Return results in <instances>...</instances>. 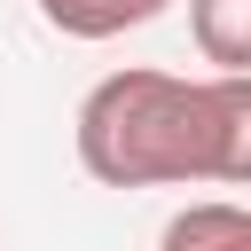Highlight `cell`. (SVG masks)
Wrapping results in <instances>:
<instances>
[{"mask_svg": "<svg viewBox=\"0 0 251 251\" xmlns=\"http://www.w3.org/2000/svg\"><path fill=\"white\" fill-rule=\"evenodd\" d=\"M78 165L102 188H196L220 180V102L212 78L110 71L78 102Z\"/></svg>", "mask_w": 251, "mask_h": 251, "instance_id": "1", "label": "cell"}, {"mask_svg": "<svg viewBox=\"0 0 251 251\" xmlns=\"http://www.w3.org/2000/svg\"><path fill=\"white\" fill-rule=\"evenodd\" d=\"M157 251H251V212L227 204V196H204V204H180L157 235Z\"/></svg>", "mask_w": 251, "mask_h": 251, "instance_id": "2", "label": "cell"}, {"mask_svg": "<svg viewBox=\"0 0 251 251\" xmlns=\"http://www.w3.org/2000/svg\"><path fill=\"white\" fill-rule=\"evenodd\" d=\"M165 8L173 0H39L47 31H63V39H118V31L157 24Z\"/></svg>", "mask_w": 251, "mask_h": 251, "instance_id": "3", "label": "cell"}, {"mask_svg": "<svg viewBox=\"0 0 251 251\" xmlns=\"http://www.w3.org/2000/svg\"><path fill=\"white\" fill-rule=\"evenodd\" d=\"M188 39L212 71H251V0H188Z\"/></svg>", "mask_w": 251, "mask_h": 251, "instance_id": "4", "label": "cell"}, {"mask_svg": "<svg viewBox=\"0 0 251 251\" xmlns=\"http://www.w3.org/2000/svg\"><path fill=\"white\" fill-rule=\"evenodd\" d=\"M220 102V188H251V71H212Z\"/></svg>", "mask_w": 251, "mask_h": 251, "instance_id": "5", "label": "cell"}]
</instances>
